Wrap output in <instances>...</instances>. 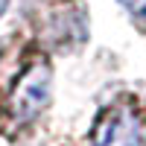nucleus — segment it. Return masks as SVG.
Masks as SVG:
<instances>
[{
    "mask_svg": "<svg viewBox=\"0 0 146 146\" xmlns=\"http://www.w3.org/2000/svg\"><path fill=\"white\" fill-rule=\"evenodd\" d=\"M94 146H146V129L131 108H108L94 126Z\"/></svg>",
    "mask_w": 146,
    "mask_h": 146,
    "instance_id": "nucleus-2",
    "label": "nucleus"
},
{
    "mask_svg": "<svg viewBox=\"0 0 146 146\" xmlns=\"http://www.w3.org/2000/svg\"><path fill=\"white\" fill-rule=\"evenodd\" d=\"M50 88H53V70L47 64L44 53H32L27 58H21L18 70L9 76L6 102H3L9 129L29 126L44 111V105L50 102Z\"/></svg>",
    "mask_w": 146,
    "mask_h": 146,
    "instance_id": "nucleus-1",
    "label": "nucleus"
},
{
    "mask_svg": "<svg viewBox=\"0 0 146 146\" xmlns=\"http://www.w3.org/2000/svg\"><path fill=\"white\" fill-rule=\"evenodd\" d=\"M6 3H9V0H0V12H3V9H6Z\"/></svg>",
    "mask_w": 146,
    "mask_h": 146,
    "instance_id": "nucleus-3",
    "label": "nucleus"
}]
</instances>
